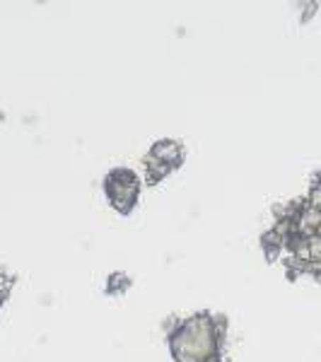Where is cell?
I'll return each instance as SVG.
<instances>
[{"label": "cell", "mask_w": 321, "mask_h": 362, "mask_svg": "<svg viewBox=\"0 0 321 362\" xmlns=\"http://www.w3.org/2000/svg\"><path fill=\"white\" fill-rule=\"evenodd\" d=\"M223 329L213 317L198 314L186 319L172 334V353L177 362H215L218 360V343Z\"/></svg>", "instance_id": "cell-1"}, {"label": "cell", "mask_w": 321, "mask_h": 362, "mask_svg": "<svg viewBox=\"0 0 321 362\" xmlns=\"http://www.w3.org/2000/svg\"><path fill=\"white\" fill-rule=\"evenodd\" d=\"M107 196L112 201V206L121 213H128L133 206H136L138 198V177L131 172V169H116L107 177Z\"/></svg>", "instance_id": "cell-2"}, {"label": "cell", "mask_w": 321, "mask_h": 362, "mask_svg": "<svg viewBox=\"0 0 321 362\" xmlns=\"http://www.w3.org/2000/svg\"><path fill=\"white\" fill-rule=\"evenodd\" d=\"M182 162V145L177 140H162V143L153 145L148 155V172L150 179L165 177L172 167H177Z\"/></svg>", "instance_id": "cell-3"}, {"label": "cell", "mask_w": 321, "mask_h": 362, "mask_svg": "<svg viewBox=\"0 0 321 362\" xmlns=\"http://www.w3.org/2000/svg\"><path fill=\"white\" fill-rule=\"evenodd\" d=\"M307 206L321 210V179L312 186V194H309V203H307Z\"/></svg>", "instance_id": "cell-4"}, {"label": "cell", "mask_w": 321, "mask_h": 362, "mask_svg": "<svg viewBox=\"0 0 321 362\" xmlns=\"http://www.w3.org/2000/svg\"><path fill=\"white\" fill-rule=\"evenodd\" d=\"M215 362H225V360H215Z\"/></svg>", "instance_id": "cell-5"}]
</instances>
